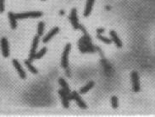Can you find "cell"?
Listing matches in <instances>:
<instances>
[{
    "label": "cell",
    "mask_w": 155,
    "mask_h": 117,
    "mask_svg": "<svg viewBox=\"0 0 155 117\" xmlns=\"http://www.w3.org/2000/svg\"><path fill=\"white\" fill-rule=\"evenodd\" d=\"M42 15V13L38 11H33V12H27V13H21V14H16L15 17L16 19H28V18H39Z\"/></svg>",
    "instance_id": "cell-2"
},
{
    "label": "cell",
    "mask_w": 155,
    "mask_h": 117,
    "mask_svg": "<svg viewBox=\"0 0 155 117\" xmlns=\"http://www.w3.org/2000/svg\"><path fill=\"white\" fill-rule=\"evenodd\" d=\"M94 0H87V5H86V9L84 11V16L85 17H88L90 14L92 13V10L93 8Z\"/></svg>",
    "instance_id": "cell-12"
},
{
    "label": "cell",
    "mask_w": 155,
    "mask_h": 117,
    "mask_svg": "<svg viewBox=\"0 0 155 117\" xmlns=\"http://www.w3.org/2000/svg\"><path fill=\"white\" fill-rule=\"evenodd\" d=\"M71 94V93H67L65 90L62 89L60 90H59V94L60 95L62 99V104L64 105L65 108H69V101L70 99L68 98V95Z\"/></svg>",
    "instance_id": "cell-8"
},
{
    "label": "cell",
    "mask_w": 155,
    "mask_h": 117,
    "mask_svg": "<svg viewBox=\"0 0 155 117\" xmlns=\"http://www.w3.org/2000/svg\"><path fill=\"white\" fill-rule=\"evenodd\" d=\"M8 17H9V19H10V27L11 29H16L17 27V20H16V17H15V14L12 12H10L8 14Z\"/></svg>",
    "instance_id": "cell-14"
},
{
    "label": "cell",
    "mask_w": 155,
    "mask_h": 117,
    "mask_svg": "<svg viewBox=\"0 0 155 117\" xmlns=\"http://www.w3.org/2000/svg\"><path fill=\"white\" fill-rule=\"evenodd\" d=\"M97 36H98V38H99L100 41H102L105 43V44H111V42H112V41H111L110 39H108V38L107 37H104L102 35H98Z\"/></svg>",
    "instance_id": "cell-20"
},
{
    "label": "cell",
    "mask_w": 155,
    "mask_h": 117,
    "mask_svg": "<svg viewBox=\"0 0 155 117\" xmlns=\"http://www.w3.org/2000/svg\"><path fill=\"white\" fill-rule=\"evenodd\" d=\"M64 14H65V12H64L63 10H61V11H60V14H61V15H63Z\"/></svg>",
    "instance_id": "cell-24"
},
{
    "label": "cell",
    "mask_w": 155,
    "mask_h": 117,
    "mask_svg": "<svg viewBox=\"0 0 155 117\" xmlns=\"http://www.w3.org/2000/svg\"><path fill=\"white\" fill-rule=\"evenodd\" d=\"M46 52H47V48H46V47H43L40 52H38V53H36V55H35V59H40V58H42V56L45 55Z\"/></svg>",
    "instance_id": "cell-19"
},
{
    "label": "cell",
    "mask_w": 155,
    "mask_h": 117,
    "mask_svg": "<svg viewBox=\"0 0 155 117\" xmlns=\"http://www.w3.org/2000/svg\"><path fill=\"white\" fill-rule=\"evenodd\" d=\"M42 1H44V0H42Z\"/></svg>",
    "instance_id": "cell-25"
},
{
    "label": "cell",
    "mask_w": 155,
    "mask_h": 117,
    "mask_svg": "<svg viewBox=\"0 0 155 117\" xmlns=\"http://www.w3.org/2000/svg\"><path fill=\"white\" fill-rule=\"evenodd\" d=\"M71 94H72L73 99L75 100V102L78 104L79 107L81 108V109H87V104H86V103L82 100V98H81L80 94H78L77 92H75V91H73V92L71 93Z\"/></svg>",
    "instance_id": "cell-9"
},
{
    "label": "cell",
    "mask_w": 155,
    "mask_h": 117,
    "mask_svg": "<svg viewBox=\"0 0 155 117\" xmlns=\"http://www.w3.org/2000/svg\"><path fill=\"white\" fill-rule=\"evenodd\" d=\"M59 27H54V28L53 29V30H51V31L47 34V36H45V37L43 38V40H42V41L44 43H47L50 40H51L52 38L55 35H56L57 33L59 32Z\"/></svg>",
    "instance_id": "cell-13"
},
{
    "label": "cell",
    "mask_w": 155,
    "mask_h": 117,
    "mask_svg": "<svg viewBox=\"0 0 155 117\" xmlns=\"http://www.w3.org/2000/svg\"><path fill=\"white\" fill-rule=\"evenodd\" d=\"M59 85L62 87V89H64V90H65L67 93H71L70 88H69V85H68V84L66 83V81L64 79V78H60L59 79Z\"/></svg>",
    "instance_id": "cell-17"
},
{
    "label": "cell",
    "mask_w": 155,
    "mask_h": 117,
    "mask_svg": "<svg viewBox=\"0 0 155 117\" xmlns=\"http://www.w3.org/2000/svg\"><path fill=\"white\" fill-rule=\"evenodd\" d=\"M103 32H104V29L103 28H99L97 30V33H98V35H102Z\"/></svg>",
    "instance_id": "cell-23"
},
{
    "label": "cell",
    "mask_w": 155,
    "mask_h": 117,
    "mask_svg": "<svg viewBox=\"0 0 155 117\" xmlns=\"http://www.w3.org/2000/svg\"><path fill=\"white\" fill-rule=\"evenodd\" d=\"M71 44H67L65 47V50L63 52V56H62L61 59V66L62 67H64L65 69H66L68 67V56H69V53L71 52Z\"/></svg>",
    "instance_id": "cell-4"
},
{
    "label": "cell",
    "mask_w": 155,
    "mask_h": 117,
    "mask_svg": "<svg viewBox=\"0 0 155 117\" xmlns=\"http://www.w3.org/2000/svg\"><path fill=\"white\" fill-rule=\"evenodd\" d=\"M44 23L43 22H39L38 25V35L39 36H42L44 33Z\"/></svg>",
    "instance_id": "cell-18"
},
{
    "label": "cell",
    "mask_w": 155,
    "mask_h": 117,
    "mask_svg": "<svg viewBox=\"0 0 155 117\" xmlns=\"http://www.w3.org/2000/svg\"><path fill=\"white\" fill-rule=\"evenodd\" d=\"M109 35H110V36H111V41L114 42V44L116 45V47H117L118 48H121V47H122V42H121L120 39L118 36V35L116 34V32H115L114 30H110Z\"/></svg>",
    "instance_id": "cell-11"
},
{
    "label": "cell",
    "mask_w": 155,
    "mask_h": 117,
    "mask_svg": "<svg viewBox=\"0 0 155 117\" xmlns=\"http://www.w3.org/2000/svg\"><path fill=\"white\" fill-rule=\"evenodd\" d=\"M69 19L71 21V24L73 26V28L75 30H77L79 29V22H78V18H77V11H76V9H72L71 10V14H70V16H69Z\"/></svg>",
    "instance_id": "cell-5"
},
{
    "label": "cell",
    "mask_w": 155,
    "mask_h": 117,
    "mask_svg": "<svg viewBox=\"0 0 155 117\" xmlns=\"http://www.w3.org/2000/svg\"><path fill=\"white\" fill-rule=\"evenodd\" d=\"M38 42H39V36H36L34 39H33V43L32 49H31V52H30V56H29V61H32L35 59V55L37 53V49H38Z\"/></svg>",
    "instance_id": "cell-6"
},
{
    "label": "cell",
    "mask_w": 155,
    "mask_h": 117,
    "mask_svg": "<svg viewBox=\"0 0 155 117\" xmlns=\"http://www.w3.org/2000/svg\"><path fill=\"white\" fill-rule=\"evenodd\" d=\"M13 65L14 66L15 69L18 72V74L20 75V77L22 79H25V78H26V74L25 71H24V69L22 68L21 65L20 64L19 61H17L16 59H14V60H13Z\"/></svg>",
    "instance_id": "cell-10"
},
{
    "label": "cell",
    "mask_w": 155,
    "mask_h": 117,
    "mask_svg": "<svg viewBox=\"0 0 155 117\" xmlns=\"http://www.w3.org/2000/svg\"><path fill=\"white\" fill-rule=\"evenodd\" d=\"M5 10V0H0V13H3Z\"/></svg>",
    "instance_id": "cell-22"
},
{
    "label": "cell",
    "mask_w": 155,
    "mask_h": 117,
    "mask_svg": "<svg viewBox=\"0 0 155 117\" xmlns=\"http://www.w3.org/2000/svg\"><path fill=\"white\" fill-rule=\"evenodd\" d=\"M25 65L27 67V68L29 69V71L31 72V73H32L34 74H37L38 72V69L35 67H33L32 64V61H29V60H26L25 61Z\"/></svg>",
    "instance_id": "cell-16"
},
{
    "label": "cell",
    "mask_w": 155,
    "mask_h": 117,
    "mask_svg": "<svg viewBox=\"0 0 155 117\" xmlns=\"http://www.w3.org/2000/svg\"><path fill=\"white\" fill-rule=\"evenodd\" d=\"M1 50H2V53L3 56L5 57H8L10 56V50H9V44H8V41L6 38H2L1 39Z\"/></svg>",
    "instance_id": "cell-7"
},
{
    "label": "cell",
    "mask_w": 155,
    "mask_h": 117,
    "mask_svg": "<svg viewBox=\"0 0 155 117\" xmlns=\"http://www.w3.org/2000/svg\"><path fill=\"white\" fill-rule=\"evenodd\" d=\"M79 29H81L83 33H84V36L81 38L79 40V42H78V47L80 51L82 53H88V52H95L96 51V48L93 46V44L91 42V39L90 36H88V34L87 33L86 29H84L81 25L79 26Z\"/></svg>",
    "instance_id": "cell-1"
},
{
    "label": "cell",
    "mask_w": 155,
    "mask_h": 117,
    "mask_svg": "<svg viewBox=\"0 0 155 117\" xmlns=\"http://www.w3.org/2000/svg\"><path fill=\"white\" fill-rule=\"evenodd\" d=\"M94 86V82H89L88 84L87 85H85L84 87H82L80 90V94H86V93H87L88 91H89L90 89H92V88H93Z\"/></svg>",
    "instance_id": "cell-15"
},
{
    "label": "cell",
    "mask_w": 155,
    "mask_h": 117,
    "mask_svg": "<svg viewBox=\"0 0 155 117\" xmlns=\"http://www.w3.org/2000/svg\"><path fill=\"white\" fill-rule=\"evenodd\" d=\"M131 78H132V88L134 92H139L140 91V82H139V76L138 73H136V71H133L131 73Z\"/></svg>",
    "instance_id": "cell-3"
},
{
    "label": "cell",
    "mask_w": 155,
    "mask_h": 117,
    "mask_svg": "<svg viewBox=\"0 0 155 117\" xmlns=\"http://www.w3.org/2000/svg\"><path fill=\"white\" fill-rule=\"evenodd\" d=\"M111 104L114 109H117L118 108V98L115 96H112L111 97Z\"/></svg>",
    "instance_id": "cell-21"
}]
</instances>
